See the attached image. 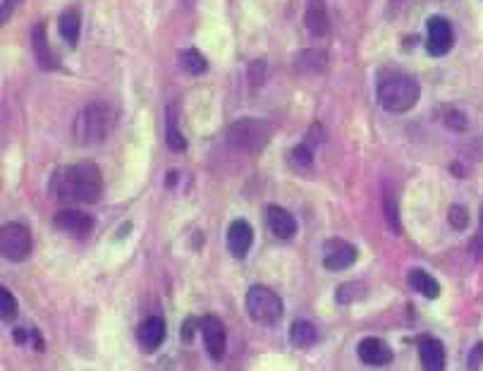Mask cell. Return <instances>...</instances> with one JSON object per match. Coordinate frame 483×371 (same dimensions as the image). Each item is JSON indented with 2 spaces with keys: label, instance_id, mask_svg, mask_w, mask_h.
<instances>
[{
  "label": "cell",
  "instance_id": "obj_35",
  "mask_svg": "<svg viewBox=\"0 0 483 371\" xmlns=\"http://www.w3.org/2000/svg\"><path fill=\"white\" fill-rule=\"evenodd\" d=\"M196 328L194 326V319H187V323H184V340H192V330Z\"/></svg>",
  "mask_w": 483,
  "mask_h": 371
},
{
  "label": "cell",
  "instance_id": "obj_28",
  "mask_svg": "<svg viewBox=\"0 0 483 371\" xmlns=\"http://www.w3.org/2000/svg\"><path fill=\"white\" fill-rule=\"evenodd\" d=\"M0 317L3 321H13L17 317V300L8 288H0Z\"/></svg>",
  "mask_w": 483,
  "mask_h": 371
},
{
  "label": "cell",
  "instance_id": "obj_38",
  "mask_svg": "<svg viewBox=\"0 0 483 371\" xmlns=\"http://www.w3.org/2000/svg\"><path fill=\"white\" fill-rule=\"evenodd\" d=\"M402 0H392V5H390V10H387V15H395L397 13V5H400Z\"/></svg>",
  "mask_w": 483,
  "mask_h": 371
},
{
  "label": "cell",
  "instance_id": "obj_33",
  "mask_svg": "<svg viewBox=\"0 0 483 371\" xmlns=\"http://www.w3.org/2000/svg\"><path fill=\"white\" fill-rule=\"evenodd\" d=\"M467 151L474 156V159H483V137H476L474 142L467 146Z\"/></svg>",
  "mask_w": 483,
  "mask_h": 371
},
{
  "label": "cell",
  "instance_id": "obj_39",
  "mask_svg": "<svg viewBox=\"0 0 483 371\" xmlns=\"http://www.w3.org/2000/svg\"><path fill=\"white\" fill-rule=\"evenodd\" d=\"M481 238H483V209H481Z\"/></svg>",
  "mask_w": 483,
  "mask_h": 371
},
{
  "label": "cell",
  "instance_id": "obj_15",
  "mask_svg": "<svg viewBox=\"0 0 483 371\" xmlns=\"http://www.w3.org/2000/svg\"><path fill=\"white\" fill-rule=\"evenodd\" d=\"M304 27L313 38H323L330 31L328 10H325V0H309L306 13H304Z\"/></svg>",
  "mask_w": 483,
  "mask_h": 371
},
{
  "label": "cell",
  "instance_id": "obj_21",
  "mask_svg": "<svg viewBox=\"0 0 483 371\" xmlns=\"http://www.w3.org/2000/svg\"><path fill=\"white\" fill-rule=\"evenodd\" d=\"M409 285H412L419 295H424L426 300H436V297L440 295V285H438V280L431 273L421 271V268H414V271L409 273Z\"/></svg>",
  "mask_w": 483,
  "mask_h": 371
},
{
  "label": "cell",
  "instance_id": "obj_37",
  "mask_svg": "<svg viewBox=\"0 0 483 371\" xmlns=\"http://www.w3.org/2000/svg\"><path fill=\"white\" fill-rule=\"evenodd\" d=\"M452 173H454V177H464L467 175V173H462V166H459V163H452Z\"/></svg>",
  "mask_w": 483,
  "mask_h": 371
},
{
  "label": "cell",
  "instance_id": "obj_22",
  "mask_svg": "<svg viewBox=\"0 0 483 371\" xmlns=\"http://www.w3.org/2000/svg\"><path fill=\"white\" fill-rule=\"evenodd\" d=\"M165 144L170 151H184L187 149V139L182 137V132L177 129V108L175 106H168V127H165Z\"/></svg>",
  "mask_w": 483,
  "mask_h": 371
},
{
  "label": "cell",
  "instance_id": "obj_16",
  "mask_svg": "<svg viewBox=\"0 0 483 371\" xmlns=\"http://www.w3.org/2000/svg\"><path fill=\"white\" fill-rule=\"evenodd\" d=\"M31 46H34V55H36L38 67H43V70H58L60 63H58V58H55L53 48H50L46 27L43 24H36L31 29Z\"/></svg>",
  "mask_w": 483,
  "mask_h": 371
},
{
  "label": "cell",
  "instance_id": "obj_1",
  "mask_svg": "<svg viewBox=\"0 0 483 371\" xmlns=\"http://www.w3.org/2000/svg\"><path fill=\"white\" fill-rule=\"evenodd\" d=\"M50 192L58 201H82L96 204L103 194V177L94 161H82L55 170L50 180Z\"/></svg>",
  "mask_w": 483,
  "mask_h": 371
},
{
  "label": "cell",
  "instance_id": "obj_13",
  "mask_svg": "<svg viewBox=\"0 0 483 371\" xmlns=\"http://www.w3.org/2000/svg\"><path fill=\"white\" fill-rule=\"evenodd\" d=\"M266 221H268V228H271V233L278 240H292V238H295L297 221L292 218V213L288 209L271 204L266 209Z\"/></svg>",
  "mask_w": 483,
  "mask_h": 371
},
{
  "label": "cell",
  "instance_id": "obj_3",
  "mask_svg": "<svg viewBox=\"0 0 483 371\" xmlns=\"http://www.w3.org/2000/svg\"><path fill=\"white\" fill-rule=\"evenodd\" d=\"M113 117L115 115L108 103L94 101V103L84 106L75 120V142L84 146L105 142V137L113 129Z\"/></svg>",
  "mask_w": 483,
  "mask_h": 371
},
{
  "label": "cell",
  "instance_id": "obj_23",
  "mask_svg": "<svg viewBox=\"0 0 483 371\" xmlns=\"http://www.w3.org/2000/svg\"><path fill=\"white\" fill-rule=\"evenodd\" d=\"M179 67H182L187 75L199 77V75H204V72L209 70V63H206V58L196 48H187V50H182V53H179Z\"/></svg>",
  "mask_w": 483,
  "mask_h": 371
},
{
  "label": "cell",
  "instance_id": "obj_29",
  "mask_svg": "<svg viewBox=\"0 0 483 371\" xmlns=\"http://www.w3.org/2000/svg\"><path fill=\"white\" fill-rule=\"evenodd\" d=\"M266 60H254V63L249 65V84L251 87H261L263 80H266Z\"/></svg>",
  "mask_w": 483,
  "mask_h": 371
},
{
  "label": "cell",
  "instance_id": "obj_20",
  "mask_svg": "<svg viewBox=\"0 0 483 371\" xmlns=\"http://www.w3.org/2000/svg\"><path fill=\"white\" fill-rule=\"evenodd\" d=\"M80 29H82V17H80V13H77L75 8L65 10V13L60 15L58 31H60V36H63L72 48L77 46V38H80Z\"/></svg>",
  "mask_w": 483,
  "mask_h": 371
},
{
  "label": "cell",
  "instance_id": "obj_18",
  "mask_svg": "<svg viewBox=\"0 0 483 371\" xmlns=\"http://www.w3.org/2000/svg\"><path fill=\"white\" fill-rule=\"evenodd\" d=\"M325 67H328V53L321 48L302 50L295 60V70L299 72V75H321Z\"/></svg>",
  "mask_w": 483,
  "mask_h": 371
},
{
  "label": "cell",
  "instance_id": "obj_12",
  "mask_svg": "<svg viewBox=\"0 0 483 371\" xmlns=\"http://www.w3.org/2000/svg\"><path fill=\"white\" fill-rule=\"evenodd\" d=\"M254 242V230L246 221H235L228 230V249L235 259H244Z\"/></svg>",
  "mask_w": 483,
  "mask_h": 371
},
{
  "label": "cell",
  "instance_id": "obj_10",
  "mask_svg": "<svg viewBox=\"0 0 483 371\" xmlns=\"http://www.w3.org/2000/svg\"><path fill=\"white\" fill-rule=\"evenodd\" d=\"M357 261V249L355 245L345 242V240H328L323 245V266L328 271H345L352 263Z\"/></svg>",
  "mask_w": 483,
  "mask_h": 371
},
{
  "label": "cell",
  "instance_id": "obj_25",
  "mask_svg": "<svg viewBox=\"0 0 483 371\" xmlns=\"http://www.w3.org/2000/svg\"><path fill=\"white\" fill-rule=\"evenodd\" d=\"M366 297V288H364V283H359V280H355V283H345L338 288V302L340 305H352V302H359Z\"/></svg>",
  "mask_w": 483,
  "mask_h": 371
},
{
  "label": "cell",
  "instance_id": "obj_32",
  "mask_svg": "<svg viewBox=\"0 0 483 371\" xmlns=\"http://www.w3.org/2000/svg\"><path fill=\"white\" fill-rule=\"evenodd\" d=\"M483 364V342H479V345L471 350L469 355V369H479Z\"/></svg>",
  "mask_w": 483,
  "mask_h": 371
},
{
  "label": "cell",
  "instance_id": "obj_19",
  "mask_svg": "<svg viewBox=\"0 0 483 371\" xmlns=\"http://www.w3.org/2000/svg\"><path fill=\"white\" fill-rule=\"evenodd\" d=\"M290 342L299 350H309L318 342V330L311 321H295L290 328Z\"/></svg>",
  "mask_w": 483,
  "mask_h": 371
},
{
  "label": "cell",
  "instance_id": "obj_6",
  "mask_svg": "<svg viewBox=\"0 0 483 371\" xmlns=\"http://www.w3.org/2000/svg\"><path fill=\"white\" fill-rule=\"evenodd\" d=\"M0 249H3V256L10 259V261H24V259H29L34 249L29 228L22 226V223H5L3 233H0Z\"/></svg>",
  "mask_w": 483,
  "mask_h": 371
},
{
  "label": "cell",
  "instance_id": "obj_34",
  "mask_svg": "<svg viewBox=\"0 0 483 371\" xmlns=\"http://www.w3.org/2000/svg\"><path fill=\"white\" fill-rule=\"evenodd\" d=\"M179 180V173L177 170H168V177H165V187H175V182Z\"/></svg>",
  "mask_w": 483,
  "mask_h": 371
},
{
  "label": "cell",
  "instance_id": "obj_9",
  "mask_svg": "<svg viewBox=\"0 0 483 371\" xmlns=\"http://www.w3.org/2000/svg\"><path fill=\"white\" fill-rule=\"evenodd\" d=\"M201 328V338H204L206 352L211 355V359H223L225 355V345H228V335H225V326L218 317L213 314H206L199 321Z\"/></svg>",
  "mask_w": 483,
  "mask_h": 371
},
{
  "label": "cell",
  "instance_id": "obj_31",
  "mask_svg": "<svg viewBox=\"0 0 483 371\" xmlns=\"http://www.w3.org/2000/svg\"><path fill=\"white\" fill-rule=\"evenodd\" d=\"M22 5V0H3V10H0V22H10V17L15 15V10Z\"/></svg>",
  "mask_w": 483,
  "mask_h": 371
},
{
  "label": "cell",
  "instance_id": "obj_24",
  "mask_svg": "<svg viewBox=\"0 0 483 371\" xmlns=\"http://www.w3.org/2000/svg\"><path fill=\"white\" fill-rule=\"evenodd\" d=\"M290 166L297 168V170H309L313 166V146L309 144H299L290 151Z\"/></svg>",
  "mask_w": 483,
  "mask_h": 371
},
{
  "label": "cell",
  "instance_id": "obj_26",
  "mask_svg": "<svg viewBox=\"0 0 483 371\" xmlns=\"http://www.w3.org/2000/svg\"><path fill=\"white\" fill-rule=\"evenodd\" d=\"M383 206H385V223H387V230H390V233H395V235H400V233H402L400 211H397V201H395V196H392L390 192H385Z\"/></svg>",
  "mask_w": 483,
  "mask_h": 371
},
{
  "label": "cell",
  "instance_id": "obj_8",
  "mask_svg": "<svg viewBox=\"0 0 483 371\" xmlns=\"http://www.w3.org/2000/svg\"><path fill=\"white\" fill-rule=\"evenodd\" d=\"M53 226L60 230V233L70 235L75 240H87L94 230V218L84 211H75V209H65L58 211L53 218Z\"/></svg>",
  "mask_w": 483,
  "mask_h": 371
},
{
  "label": "cell",
  "instance_id": "obj_14",
  "mask_svg": "<svg viewBox=\"0 0 483 371\" xmlns=\"http://www.w3.org/2000/svg\"><path fill=\"white\" fill-rule=\"evenodd\" d=\"M357 355L369 367H385L392 359V350L380 338H364L357 347Z\"/></svg>",
  "mask_w": 483,
  "mask_h": 371
},
{
  "label": "cell",
  "instance_id": "obj_2",
  "mask_svg": "<svg viewBox=\"0 0 483 371\" xmlns=\"http://www.w3.org/2000/svg\"><path fill=\"white\" fill-rule=\"evenodd\" d=\"M376 96H378L380 108L387 113H407L419 103L421 87L409 75H392L378 82Z\"/></svg>",
  "mask_w": 483,
  "mask_h": 371
},
{
  "label": "cell",
  "instance_id": "obj_11",
  "mask_svg": "<svg viewBox=\"0 0 483 371\" xmlns=\"http://www.w3.org/2000/svg\"><path fill=\"white\" fill-rule=\"evenodd\" d=\"M165 340V321L161 317H149L137 328V342L144 352H156Z\"/></svg>",
  "mask_w": 483,
  "mask_h": 371
},
{
  "label": "cell",
  "instance_id": "obj_36",
  "mask_svg": "<svg viewBox=\"0 0 483 371\" xmlns=\"http://www.w3.org/2000/svg\"><path fill=\"white\" fill-rule=\"evenodd\" d=\"M27 338H29V333H27V330H15V340L17 342H27Z\"/></svg>",
  "mask_w": 483,
  "mask_h": 371
},
{
  "label": "cell",
  "instance_id": "obj_17",
  "mask_svg": "<svg viewBox=\"0 0 483 371\" xmlns=\"http://www.w3.org/2000/svg\"><path fill=\"white\" fill-rule=\"evenodd\" d=\"M419 357L421 367L426 371H440L445 369V347L438 338H424L419 342Z\"/></svg>",
  "mask_w": 483,
  "mask_h": 371
},
{
  "label": "cell",
  "instance_id": "obj_5",
  "mask_svg": "<svg viewBox=\"0 0 483 371\" xmlns=\"http://www.w3.org/2000/svg\"><path fill=\"white\" fill-rule=\"evenodd\" d=\"M283 300H280L278 292H273L266 285H254L246 292V314H249L251 321L273 326L283 319Z\"/></svg>",
  "mask_w": 483,
  "mask_h": 371
},
{
  "label": "cell",
  "instance_id": "obj_30",
  "mask_svg": "<svg viewBox=\"0 0 483 371\" xmlns=\"http://www.w3.org/2000/svg\"><path fill=\"white\" fill-rule=\"evenodd\" d=\"M447 218H450V226L457 228V230H464L469 223V216H467V209H462V206H452L450 213H447Z\"/></svg>",
  "mask_w": 483,
  "mask_h": 371
},
{
  "label": "cell",
  "instance_id": "obj_27",
  "mask_svg": "<svg viewBox=\"0 0 483 371\" xmlns=\"http://www.w3.org/2000/svg\"><path fill=\"white\" fill-rule=\"evenodd\" d=\"M443 125H445L447 129H452V132H464V129L469 127V120L462 110L445 108V113H443Z\"/></svg>",
  "mask_w": 483,
  "mask_h": 371
},
{
  "label": "cell",
  "instance_id": "obj_7",
  "mask_svg": "<svg viewBox=\"0 0 483 371\" xmlns=\"http://www.w3.org/2000/svg\"><path fill=\"white\" fill-rule=\"evenodd\" d=\"M426 29H429V34H426V50H429V55L440 58V55H445L447 50L452 48L454 29H452V24L445 20V17L433 15L429 20V24H426Z\"/></svg>",
  "mask_w": 483,
  "mask_h": 371
},
{
  "label": "cell",
  "instance_id": "obj_4",
  "mask_svg": "<svg viewBox=\"0 0 483 371\" xmlns=\"http://www.w3.org/2000/svg\"><path fill=\"white\" fill-rule=\"evenodd\" d=\"M271 134L273 127L258 117H244V120L232 122L228 129L230 144L246 151V154H258L261 149H266V144L271 142Z\"/></svg>",
  "mask_w": 483,
  "mask_h": 371
}]
</instances>
